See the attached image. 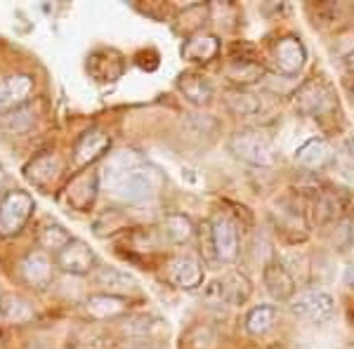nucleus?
<instances>
[{
	"instance_id": "obj_19",
	"label": "nucleus",
	"mask_w": 354,
	"mask_h": 349,
	"mask_svg": "<svg viewBox=\"0 0 354 349\" xmlns=\"http://www.w3.org/2000/svg\"><path fill=\"white\" fill-rule=\"evenodd\" d=\"M177 90H180L182 97L194 106H205L213 102V85H210V81L203 73H196V71L182 73L180 81H177Z\"/></svg>"
},
{
	"instance_id": "obj_6",
	"label": "nucleus",
	"mask_w": 354,
	"mask_h": 349,
	"mask_svg": "<svg viewBox=\"0 0 354 349\" xmlns=\"http://www.w3.org/2000/svg\"><path fill=\"white\" fill-rule=\"evenodd\" d=\"M210 243L222 262H234L239 255V229L230 215L218 213L210 222Z\"/></svg>"
},
{
	"instance_id": "obj_26",
	"label": "nucleus",
	"mask_w": 354,
	"mask_h": 349,
	"mask_svg": "<svg viewBox=\"0 0 354 349\" xmlns=\"http://www.w3.org/2000/svg\"><path fill=\"white\" fill-rule=\"evenodd\" d=\"M227 78L236 85H248L262 78V66L255 59H245V57H232L230 66H227Z\"/></svg>"
},
{
	"instance_id": "obj_16",
	"label": "nucleus",
	"mask_w": 354,
	"mask_h": 349,
	"mask_svg": "<svg viewBox=\"0 0 354 349\" xmlns=\"http://www.w3.org/2000/svg\"><path fill=\"white\" fill-rule=\"evenodd\" d=\"M352 198L342 191H322L317 198H314V205H312V217L317 225H330L335 222L338 217L345 215L347 210V203Z\"/></svg>"
},
{
	"instance_id": "obj_34",
	"label": "nucleus",
	"mask_w": 354,
	"mask_h": 349,
	"mask_svg": "<svg viewBox=\"0 0 354 349\" xmlns=\"http://www.w3.org/2000/svg\"><path fill=\"white\" fill-rule=\"evenodd\" d=\"M3 182H5V173H3V168H0V187H3Z\"/></svg>"
},
{
	"instance_id": "obj_3",
	"label": "nucleus",
	"mask_w": 354,
	"mask_h": 349,
	"mask_svg": "<svg viewBox=\"0 0 354 349\" xmlns=\"http://www.w3.org/2000/svg\"><path fill=\"white\" fill-rule=\"evenodd\" d=\"M36 210L33 196L26 191H8L0 198V236L19 234Z\"/></svg>"
},
{
	"instance_id": "obj_17",
	"label": "nucleus",
	"mask_w": 354,
	"mask_h": 349,
	"mask_svg": "<svg viewBox=\"0 0 354 349\" xmlns=\"http://www.w3.org/2000/svg\"><path fill=\"white\" fill-rule=\"evenodd\" d=\"M83 309L95 321H109V319H116L128 312V300H125V297L109 295V293H95L85 300Z\"/></svg>"
},
{
	"instance_id": "obj_25",
	"label": "nucleus",
	"mask_w": 354,
	"mask_h": 349,
	"mask_svg": "<svg viewBox=\"0 0 354 349\" xmlns=\"http://www.w3.org/2000/svg\"><path fill=\"white\" fill-rule=\"evenodd\" d=\"M277 319H279V309L274 305L253 307L248 314H245V330H248L250 335H255V337L267 335L274 326H277Z\"/></svg>"
},
{
	"instance_id": "obj_35",
	"label": "nucleus",
	"mask_w": 354,
	"mask_h": 349,
	"mask_svg": "<svg viewBox=\"0 0 354 349\" xmlns=\"http://www.w3.org/2000/svg\"><path fill=\"white\" fill-rule=\"evenodd\" d=\"M350 90H352V95H354V83H352V88H350Z\"/></svg>"
},
{
	"instance_id": "obj_7",
	"label": "nucleus",
	"mask_w": 354,
	"mask_h": 349,
	"mask_svg": "<svg viewBox=\"0 0 354 349\" xmlns=\"http://www.w3.org/2000/svg\"><path fill=\"white\" fill-rule=\"evenodd\" d=\"M165 276L180 290H196L203 283V265L194 255H175L165 265Z\"/></svg>"
},
{
	"instance_id": "obj_22",
	"label": "nucleus",
	"mask_w": 354,
	"mask_h": 349,
	"mask_svg": "<svg viewBox=\"0 0 354 349\" xmlns=\"http://www.w3.org/2000/svg\"><path fill=\"white\" fill-rule=\"evenodd\" d=\"M158 234H161L163 241H168V243H173V245H185V243H189L192 238H194L196 229H194V222L187 215L168 213V215L163 217Z\"/></svg>"
},
{
	"instance_id": "obj_18",
	"label": "nucleus",
	"mask_w": 354,
	"mask_h": 349,
	"mask_svg": "<svg viewBox=\"0 0 354 349\" xmlns=\"http://www.w3.org/2000/svg\"><path fill=\"white\" fill-rule=\"evenodd\" d=\"M97 285H100L104 293L109 295H116V297H125V295H135L140 290V285L128 272L123 269H116V267H100L95 276Z\"/></svg>"
},
{
	"instance_id": "obj_2",
	"label": "nucleus",
	"mask_w": 354,
	"mask_h": 349,
	"mask_svg": "<svg viewBox=\"0 0 354 349\" xmlns=\"http://www.w3.org/2000/svg\"><path fill=\"white\" fill-rule=\"evenodd\" d=\"M230 151L239 161L258 165V168H272L279 161V151L274 142L258 130H241L230 137Z\"/></svg>"
},
{
	"instance_id": "obj_1",
	"label": "nucleus",
	"mask_w": 354,
	"mask_h": 349,
	"mask_svg": "<svg viewBox=\"0 0 354 349\" xmlns=\"http://www.w3.org/2000/svg\"><path fill=\"white\" fill-rule=\"evenodd\" d=\"M109 196L123 203H142L147 198L156 196L161 187V177L156 170L145 165L133 151H118L109 158V165L102 175Z\"/></svg>"
},
{
	"instance_id": "obj_12",
	"label": "nucleus",
	"mask_w": 354,
	"mask_h": 349,
	"mask_svg": "<svg viewBox=\"0 0 354 349\" xmlns=\"http://www.w3.org/2000/svg\"><path fill=\"white\" fill-rule=\"evenodd\" d=\"M62 168H64V165H62V158L53 151H45L41 156L31 158V161L24 165V177L33 187L50 189L57 180H59Z\"/></svg>"
},
{
	"instance_id": "obj_5",
	"label": "nucleus",
	"mask_w": 354,
	"mask_h": 349,
	"mask_svg": "<svg viewBox=\"0 0 354 349\" xmlns=\"http://www.w3.org/2000/svg\"><path fill=\"white\" fill-rule=\"evenodd\" d=\"M288 307L298 319H307V321H314V323L328 321L335 312L333 297L328 293H324V290H302V293L293 295Z\"/></svg>"
},
{
	"instance_id": "obj_23",
	"label": "nucleus",
	"mask_w": 354,
	"mask_h": 349,
	"mask_svg": "<svg viewBox=\"0 0 354 349\" xmlns=\"http://www.w3.org/2000/svg\"><path fill=\"white\" fill-rule=\"evenodd\" d=\"M36 312L28 305V300H24L17 293H0V319L10 323H28L33 321Z\"/></svg>"
},
{
	"instance_id": "obj_10",
	"label": "nucleus",
	"mask_w": 354,
	"mask_h": 349,
	"mask_svg": "<svg viewBox=\"0 0 354 349\" xmlns=\"http://www.w3.org/2000/svg\"><path fill=\"white\" fill-rule=\"evenodd\" d=\"M307 62V50L300 38L283 36L274 43V64L283 76H298Z\"/></svg>"
},
{
	"instance_id": "obj_33",
	"label": "nucleus",
	"mask_w": 354,
	"mask_h": 349,
	"mask_svg": "<svg viewBox=\"0 0 354 349\" xmlns=\"http://www.w3.org/2000/svg\"><path fill=\"white\" fill-rule=\"evenodd\" d=\"M130 349H151V347H149V345H133Z\"/></svg>"
},
{
	"instance_id": "obj_14",
	"label": "nucleus",
	"mask_w": 354,
	"mask_h": 349,
	"mask_svg": "<svg viewBox=\"0 0 354 349\" xmlns=\"http://www.w3.org/2000/svg\"><path fill=\"white\" fill-rule=\"evenodd\" d=\"M109 147L111 140L104 130H88V133L78 137L76 147H73V161H76V165H90L104 156Z\"/></svg>"
},
{
	"instance_id": "obj_13",
	"label": "nucleus",
	"mask_w": 354,
	"mask_h": 349,
	"mask_svg": "<svg viewBox=\"0 0 354 349\" xmlns=\"http://www.w3.org/2000/svg\"><path fill=\"white\" fill-rule=\"evenodd\" d=\"M97 191H100V177H97V173H93V170L90 173H81L68 182L66 203L73 210H78V213H88L97 198Z\"/></svg>"
},
{
	"instance_id": "obj_15",
	"label": "nucleus",
	"mask_w": 354,
	"mask_h": 349,
	"mask_svg": "<svg viewBox=\"0 0 354 349\" xmlns=\"http://www.w3.org/2000/svg\"><path fill=\"white\" fill-rule=\"evenodd\" d=\"M265 288L277 302H290L293 300V293H295V279L293 274L288 272L281 262H270L265 267Z\"/></svg>"
},
{
	"instance_id": "obj_27",
	"label": "nucleus",
	"mask_w": 354,
	"mask_h": 349,
	"mask_svg": "<svg viewBox=\"0 0 354 349\" xmlns=\"http://www.w3.org/2000/svg\"><path fill=\"white\" fill-rule=\"evenodd\" d=\"M227 109L234 113V116H241V118H250V116H258L262 111V102L255 95L243 93V90H230L225 97Z\"/></svg>"
},
{
	"instance_id": "obj_24",
	"label": "nucleus",
	"mask_w": 354,
	"mask_h": 349,
	"mask_svg": "<svg viewBox=\"0 0 354 349\" xmlns=\"http://www.w3.org/2000/svg\"><path fill=\"white\" fill-rule=\"evenodd\" d=\"M220 53V41L215 36H208V33H198L187 41V45L182 48V55L189 62H198V64H205L213 57H218Z\"/></svg>"
},
{
	"instance_id": "obj_31",
	"label": "nucleus",
	"mask_w": 354,
	"mask_h": 349,
	"mask_svg": "<svg viewBox=\"0 0 354 349\" xmlns=\"http://www.w3.org/2000/svg\"><path fill=\"white\" fill-rule=\"evenodd\" d=\"M345 283L354 285V265H352V267H347V272H345Z\"/></svg>"
},
{
	"instance_id": "obj_21",
	"label": "nucleus",
	"mask_w": 354,
	"mask_h": 349,
	"mask_svg": "<svg viewBox=\"0 0 354 349\" xmlns=\"http://www.w3.org/2000/svg\"><path fill=\"white\" fill-rule=\"evenodd\" d=\"M333 161V149L326 140H307L298 151H295V163L307 170H322Z\"/></svg>"
},
{
	"instance_id": "obj_29",
	"label": "nucleus",
	"mask_w": 354,
	"mask_h": 349,
	"mask_svg": "<svg viewBox=\"0 0 354 349\" xmlns=\"http://www.w3.org/2000/svg\"><path fill=\"white\" fill-rule=\"evenodd\" d=\"M38 241L45 250H53V253H59L64 245L71 241V236H68V232L62 225H57V222H50V225H45L41 229V236H38Z\"/></svg>"
},
{
	"instance_id": "obj_4",
	"label": "nucleus",
	"mask_w": 354,
	"mask_h": 349,
	"mask_svg": "<svg viewBox=\"0 0 354 349\" xmlns=\"http://www.w3.org/2000/svg\"><path fill=\"white\" fill-rule=\"evenodd\" d=\"M250 281L241 272H227L205 285L203 297L215 305H243L250 297Z\"/></svg>"
},
{
	"instance_id": "obj_20",
	"label": "nucleus",
	"mask_w": 354,
	"mask_h": 349,
	"mask_svg": "<svg viewBox=\"0 0 354 349\" xmlns=\"http://www.w3.org/2000/svg\"><path fill=\"white\" fill-rule=\"evenodd\" d=\"M21 276L26 283L36 285V288H48L53 281V260L43 253V250H33L21 260Z\"/></svg>"
},
{
	"instance_id": "obj_28",
	"label": "nucleus",
	"mask_w": 354,
	"mask_h": 349,
	"mask_svg": "<svg viewBox=\"0 0 354 349\" xmlns=\"http://www.w3.org/2000/svg\"><path fill=\"white\" fill-rule=\"evenodd\" d=\"M218 345V333L210 326H192L185 335H182V349H213Z\"/></svg>"
},
{
	"instance_id": "obj_8",
	"label": "nucleus",
	"mask_w": 354,
	"mask_h": 349,
	"mask_svg": "<svg viewBox=\"0 0 354 349\" xmlns=\"http://www.w3.org/2000/svg\"><path fill=\"white\" fill-rule=\"evenodd\" d=\"M57 267L66 274H73V276H85V274H90L97 267V255L85 241L71 238L57 253Z\"/></svg>"
},
{
	"instance_id": "obj_11",
	"label": "nucleus",
	"mask_w": 354,
	"mask_h": 349,
	"mask_svg": "<svg viewBox=\"0 0 354 349\" xmlns=\"http://www.w3.org/2000/svg\"><path fill=\"white\" fill-rule=\"evenodd\" d=\"M33 93V78L28 73H12L0 81V116L24 106Z\"/></svg>"
},
{
	"instance_id": "obj_32",
	"label": "nucleus",
	"mask_w": 354,
	"mask_h": 349,
	"mask_svg": "<svg viewBox=\"0 0 354 349\" xmlns=\"http://www.w3.org/2000/svg\"><path fill=\"white\" fill-rule=\"evenodd\" d=\"M347 66H350V71L354 73V53L347 55Z\"/></svg>"
},
{
	"instance_id": "obj_9",
	"label": "nucleus",
	"mask_w": 354,
	"mask_h": 349,
	"mask_svg": "<svg viewBox=\"0 0 354 349\" xmlns=\"http://www.w3.org/2000/svg\"><path fill=\"white\" fill-rule=\"evenodd\" d=\"M295 106H298L305 116L322 118L335 109V100L324 83L310 81V83L302 85V88L298 90V95H295Z\"/></svg>"
},
{
	"instance_id": "obj_30",
	"label": "nucleus",
	"mask_w": 354,
	"mask_h": 349,
	"mask_svg": "<svg viewBox=\"0 0 354 349\" xmlns=\"http://www.w3.org/2000/svg\"><path fill=\"white\" fill-rule=\"evenodd\" d=\"M33 116H36V113H33L31 109H26V104H24V106L15 109L12 113H8V116H5V128H8L12 135H21V133H26V130L31 128L33 121H36Z\"/></svg>"
}]
</instances>
